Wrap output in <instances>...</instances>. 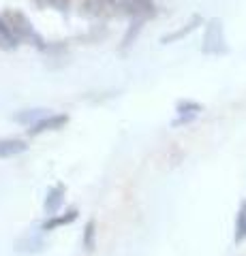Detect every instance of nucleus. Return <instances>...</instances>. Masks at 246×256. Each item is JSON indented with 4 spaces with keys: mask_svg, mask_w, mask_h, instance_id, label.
Returning a JSON list of instances; mask_svg holds the SVG:
<instances>
[{
    "mask_svg": "<svg viewBox=\"0 0 246 256\" xmlns=\"http://www.w3.org/2000/svg\"><path fill=\"white\" fill-rule=\"evenodd\" d=\"M201 105L199 102H195V100H180L178 102V118L171 122V126H180V124H188V122H193V120L201 114Z\"/></svg>",
    "mask_w": 246,
    "mask_h": 256,
    "instance_id": "6",
    "label": "nucleus"
},
{
    "mask_svg": "<svg viewBox=\"0 0 246 256\" xmlns=\"http://www.w3.org/2000/svg\"><path fill=\"white\" fill-rule=\"evenodd\" d=\"M41 116H45V109H26V111H22V114L15 116L13 120L20 124H33V122L37 124Z\"/></svg>",
    "mask_w": 246,
    "mask_h": 256,
    "instance_id": "12",
    "label": "nucleus"
},
{
    "mask_svg": "<svg viewBox=\"0 0 246 256\" xmlns=\"http://www.w3.org/2000/svg\"><path fill=\"white\" fill-rule=\"evenodd\" d=\"M77 216H79V212L75 210V207H71V210H67L65 214H56V216H50L41 226L43 233H52V230H56V228H60V226H69V224H73L75 220H77Z\"/></svg>",
    "mask_w": 246,
    "mask_h": 256,
    "instance_id": "5",
    "label": "nucleus"
},
{
    "mask_svg": "<svg viewBox=\"0 0 246 256\" xmlns=\"http://www.w3.org/2000/svg\"><path fill=\"white\" fill-rule=\"evenodd\" d=\"M203 54L210 56H220L227 52L225 45V30H223V20L212 18L205 26V34H203V45H201Z\"/></svg>",
    "mask_w": 246,
    "mask_h": 256,
    "instance_id": "1",
    "label": "nucleus"
},
{
    "mask_svg": "<svg viewBox=\"0 0 246 256\" xmlns=\"http://www.w3.org/2000/svg\"><path fill=\"white\" fill-rule=\"evenodd\" d=\"M82 248L86 252H92L97 248V222L88 220L84 226V233H82Z\"/></svg>",
    "mask_w": 246,
    "mask_h": 256,
    "instance_id": "10",
    "label": "nucleus"
},
{
    "mask_svg": "<svg viewBox=\"0 0 246 256\" xmlns=\"http://www.w3.org/2000/svg\"><path fill=\"white\" fill-rule=\"evenodd\" d=\"M47 4H52L54 9H58V11H67L69 0H47Z\"/></svg>",
    "mask_w": 246,
    "mask_h": 256,
    "instance_id": "14",
    "label": "nucleus"
},
{
    "mask_svg": "<svg viewBox=\"0 0 246 256\" xmlns=\"http://www.w3.org/2000/svg\"><path fill=\"white\" fill-rule=\"evenodd\" d=\"M233 242L240 246L246 242V198L237 207L235 214V228H233Z\"/></svg>",
    "mask_w": 246,
    "mask_h": 256,
    "instance_id": "9",
    "label": "nucleus"
},
{
    "mask_svg": "<svg viewBox=\"0 0 246 256\" xmlns=\"http://www.w3.org/2000/svg\"><path fill=\"white\" fill-rule=\"evenodd\" d=\"M67 122H69V116H65V114H60V116H47L43 120H39L37 124L30 126L28 132L33 134V137H37V134L47 132V130H58V128H62Z\"/></svg>",
    "mask_w": 246,
    "mask_h": 256,
    "instance_id": "7",
    "label": "nucleus"
},
{
    "mask_svg": "<svg viewBox=\"0 0 246 256\" xmlns=\"http://www.w3.org/2000/svg\"><path fill=\"white\" fill-rule=\"evenodd\" d=\"M43 235L45 233L41 228H39V230H28L26 235L18 239V244H15V252L24 254V256L43 252V246H45V237Z\"/></svg>",
    "mask_w": 246,
    "mask_h": 256,
    "instance_id": "3",
    "label": "nucleus"
},
{
    "mask_svg": "<svg viewBox=\"0 0 246 256\" xmlns=\"http://www.w3.org/2000/svg\"><path fill=\"white\" fill-rule=\"evenodd\" d=\"M65 194H67V188L62 186V184H56V186H52L50 190H47L45 201H43V210L47 214V218L60 214L62 205H65Z\"/></svg>",
    "mask_w": 246,
    "mask_h": 256,
    "instance_id": "4",
    "label": "nucleus"
},
{
    "mask_svg": "<svg viewBox=\"0 0 246 256\" xmlns=\"http://www.w3.org/2000/svg\"><path fill=\"white\" fill-rule=\"evenodd\" d=\"M28 150V143L24 139H0V158H13Z\"/></svg>",
    "mask_w": 246,
    "mask_h": 256,
    "instance_id": "8",
    "label": "nucleus"
},
{
    "mask_svg": "<svg viewBox=\"0 0 246 256\" xmlns=\"http://www.w3.org/2000/svg\"><path fill=\"white\" fill-rule=\"evenodd\" d=\"M20 38L13 34V30L9 28V24H7V20L0 18V47L3 50H13L15 45H18Z\"/></svg>",
    "mask_w": 246,
    "mask_h": 256,
    "instance_id": "11",
    "label": "nucleus"
},
{
    "mask_svg": "<svg viewBox=\"0 0 246 256\" xmlns=\"http://www.w3.org/2000/svg\"><path fill=\"white\" fill-rule=\"evenodd\" d=\"M7 24H9V28L13 30V34L22 38V41H30V43H35L37 47H43V38L41 34L33 28V24H30L26 20V15H22L18 11H13V13H7Z\"/></svg>",
    "mask_w": 246,
    "mask_h": 256,
    "instance_id": "2",
    "label": "nucleus"
},
{
    "mask_svg": "<svg viewBox=\"0 0 246 256\" xmlns=\"http://www.w3.org/2000/svg\"><path fill=\"white\" fill-rule=\"evenodd\" d=\"M197 24H201V18L199 15H193V20H190L188 24L182 30H178V32H173V34H169V36H163V43H169V41H176V38H180V36H184V34H188V32H193L195 28H197Z\"/></svg>",
    "mask_w": 246,
    "mask_h": 256,
    "instance_id": "13",
    "label": "nucleus"
}]
</instances>
